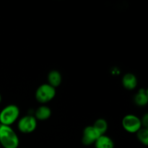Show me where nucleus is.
<instances>
[{"mask_svg":"<svg viewBox=\"0 0 148 148\" xmlns=\"http://www.w3.org/2000/svg\"><path fill=\"white\" fill-rule=\"evenodd\" d=\"M0 147H1V145H0Z\"/></svg>","mask_w":148,"mask_h":148,"instance_id":"16","label":"nucleus"},{"mask_svg":"<svg viewBox=\"0 0 148 148\" xmlns=\"http://www.w3.org/2000/svg\"><path fill=\"white\" fill-rule=\"evenodd\" d=\"M134 103L139 106H145L147 104L148 95L145 89H140L134 98Z\"/></svg>","mask_w":148,"mask_h":148,"instance_id":"11","label":"nucleus"},{"mask_svg":"<svg viewBox=\"0 0 148 148\" xmlns=\"http://www.w3.org/2000/svg\"><path fill=\"white\" fill-rule=\"evenodd\" d=\"M101 134L96 131L92 126H88L83 130L82 137V143L84 145L89 146L94 144Z\"/></svg>","mask_w":148,"mask_h":148,"instance_id":"6","label":"nucleus"},{"mask_svg":"<svg viewBox=\"0 0 148 148\" xmlns=\"http://www.w3.org/2000/svg\"><path fill=\"white\" fill-rule=\"evenodd\" d=\"M122 85L125 89L132 90L135 89L137 85V78L132 73H127L122 77Z\"/></svg>","mask_w":148,"mask_h":148,"instance_id":"7","label":"nucleus"},{"mask_svg":"<svg viewBox=\"0 0 148 148\" xmlns=\"http://www.w3.org/2000/svg\"><path fill=\"white\" fill-rule=\"evenodd\" d=\"M56 95V88H53L48 83L42 84L37 88L36 91V101L40 103H46L49 102Z\"/></svg>","mask_w":148,"mask_h":148,"instance_id":"3","label":"nucleus"},{"mask_svg":"<svg viewBox=\"0 0 148 148\" xmlns=\"http://www.w3.org/2000/svg\"><path fill=\"white\" fill-rule=\"evenodd\" d=\"M121 124L124 130L129 133H137L143 127L141 119L134 114L126 115Z\"/></svg>","mask_w":148,"mask_h":148,"instance_id":"4","label":"nucleus"},{"mask_svg":"<svg viewBox=\"0 0 148 148\" xmlns=\"http://www.w3.org/2000/svg\"><path fill=\"white\" fill-rule=\"evenodd\" d=\"M95 148H114V143L108 136L101 135L94 143Z\"/></svg>","mask_w":148,"mask_h":148,"instance_id":"9","label":"nucleus"},{"mask_svg":"<svg viewBox=\"0 0 148 148\" xmlns=\"http://www.w3.org/2000/svg\"><path fill=\"white\" fill-rule=\"evenodd\" d=\"M141 123H142V127H143L144 128H147L148 127V114H145L144 116L143 117V119H141Z\"/></svg>","mask_w":148,"mask_h":148,"instance_id":"14","label":"nucleus"},{"mask_svg":"<svg viewBox=\"0 0 148 148\" xmlns=\"http://www.w3.org/2000/svg\"><path fill=\"white\" fill-rule=\"evenodd\" d=\"M51 116V110L46 106H40L35 112V118L36 119L44 121L50 118Z\"/></svg>","mask_w":148,"mask_h":148,"instance_id":"10","label":"nucleus"},{"mask_svg":"<svg viewBox=\"0 0 148 148\" xmlns=\"http://www.w3.org/2000/svg\"><path fill=\"white\" fill-rule=\"evenodd\" d=\"M137 137L139 141L144 145L147 146L148 145V129L142 127L137 132Z\"/></svg>","mask_w":148,"mask_h":148,"instance_id":"13","label":"nucleus"},{"mask_svg":"<svg viewBox=\"0 0 148 148\" xmlns=\"http://www.w3.org/2000/svg\"><path fill=\"white\" fill-rule=\"evenodd\" d=\"M92 127L101 135H103L108 130V123L103 119H98L95 121Z\"/></svg>","mask_w":148,"mask_h":148,"instance_id":"12","label":"nucleus"},{"mask_svg":"<svg viewBox=\"0 0 148 148\" xmlns=\"http://www.w3.org/2000/svg\"><path fill=\"white\" fill-rule=\"evenodd\" d=\"M1 95H0V103H1Z\"/></svg>","mask_w":148,"mask_h":148,"instance_id":"15","label":"nucleus"},{"mask_svg":"<svg viewBox=\"0 0 148 148\" xmlns=\"http://www.w3.org/2000/svg\"><path fill=\"white\" fill-rule=\"evenodd\" d=\"M20 144L18 136L10 126L0 124V145L4 148H17Z\"/></svg>","mask_w":148,"mask_h":148,"instance_id":"1","label":"nucleus"},{"mask_svg":"<svg viewBox=\"0 0 148 148\" xmlns=\"http://www.w3.org/2000/svg\"><path fill=\"white\" fill-rule=\"evenodd\" d=\"M37 127V119L35 116L30 115L24 116L17 123L19 131L24 134H30L33 132Z\"/></svg>","mask_w":148,"mask_h":148,"instance_id":"5","label":"nucleus"},{"mask_svg":"<svg viewBox=\"0 0 148 148\" xmlns=\"http://www.w3.org/2000/svg\"><path fill=\"white\" fill-rule=\"evenodd\" d=\"M20 116V109L14 104H10L0 111V124L11 126Z\"/></svg>","mask_w":148,"mask_h":148,"instance_id":"2","label":"nucleus"},{"mask_svg":"<svg viewBox=\"0 0 148 148\" xmlns=\"http://www.w3.org/2000/svg\"><path fill=\"white\" fill-rule=\"evenodd\" d=\"M48 84L56 88L62 83V77L60 72L57 70H52L48 75Z\"/></svg>","mask_w":148,"mask_h":148,"instance_id":"8","label":"nucleus"}]
</instances>
